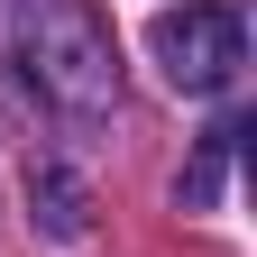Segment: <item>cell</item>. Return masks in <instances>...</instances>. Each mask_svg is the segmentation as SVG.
Here are the masks:
<instances>
[{"instance_id":"obj_3","label":"cell","mask_w":257,"mask_h":257,"mask_svg":"<svg viewBox=\"0 0 257 257\" xmlns=\"http://www.w3.org/2000/svg\"><path fill=\"white\" fill-rule=\"evenodd\" d=\"M28 193H37V211H46V230H55V239H83V230H92L83 184L64 175V166H37V175H28Z\"/></svg>"},{"instance_id":"obj_2","label":"cell","mask_w":257,"mask_h":257,"mask_svg":"<svg viewBox=\"0 0 257 257\" xmlns=\"http://www.w3.org/2000/svg\"><path fill=\"white\" fill-rule=\"evenodd\" d=\"M147 55L166 64L175 92L211 101V92L239 83V64H248V28H239V10H220V0H184V10H156Z\"/></svg>"},{"instance_id":"obj_4","label":"cell","mask_w":257,"mask_h":257,"mask_svg":"<svg viewBox=\"0 0 257 257\" xmlns=\"http://www.w3.org/2000/svg\"><path fill=\"white\" fill-rule=\"evenodd\" d=\"M220 175H230V128H211V138H202V156H193V166H184V211H211L220 202Z\"/></svg>"},{"instance_id":"obj_1","label":"cell","mask_w":257,"mask_h":257,"mask_svg":"<svg viewBox=\"0 0 257 257\" xmlns=\"http://www.w3.org/2000/svg\"><path fill=\"white\" fill-rule=\"evenodd\" d=\"M28 19V83L55 92L64 110H110V46L74 0H19Z\"/></svg>"}]
</instances>
